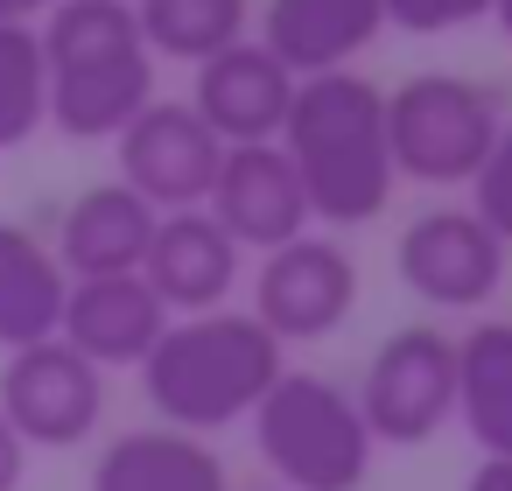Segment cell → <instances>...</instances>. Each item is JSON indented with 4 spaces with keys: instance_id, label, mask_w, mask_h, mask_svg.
<instances>
[{
    "instance_id": "1",
    "label": "cell",
    "mask_w": 512,
    "mask_h": 491,
    "mask_svg": "<svg viewBox=\"0 0 512 491\" xmlns=\"http://www.w3.org/2000/svg\"><path fill=\"white\" fill-rule=\"evenodd\" d=\"M274 141L302 176L309 218L323 225H372L400 183L386 148V92L358 71L295 78V99Z\"/></svg>"
},
{
    "instance_id": "2",
    "label": "cell",
    "mask_w": 512,
    "mask_h": 491,
    "mask_svg": "<svg viewBox=\"0 0 512 491\" xmlns=\"http://www.w3.org/2000/svg\"><path fill=\"white\" fill-rule=\"evenodd\" d=\"M134 372L155 421L211 435L246 421L288 365H281V344L253 323V309H204V316H169V330Z\"/></svg>"
},
{
    "instance_id": "3",
    "label": "cell",
    "mask_w": 512,
    "mask_h": 491,
    "mask_svg": "<svg viewBox=\"0 0 512 491\" xmlns=\"http://www.w3.org/2000/svg\"><path fill=\"white\" fill-rule=\"evenodd\" d=\"M36 43L50 71V127L64 141H113L155 99V57L134 0H50Z\"/></svg>"
},
{
    "instance_id": "4",
    "label": "cell",
    "mask_w": 512,
    "mask_h": 491,
    "mask_svg": "<svg viewBox=\"0 0 512 491\" xmlns=\"http://www.w3.org/2000/svg\"><path fill=\"white\" fill-rule=\"evenodd\" d=\"M253 442L281 491H358L379 449L358 414V393L323 372H281L253 407Z\"/></svg>"
},
{
    "instance_id": "5",
    "label": "cell",
    "mask_w": 512,
    "mask_h": 491,
    "mask_svg": "<svg viewBox=\"0 0 512 491\" xmlns=\"http://www.w3.org/2000/svg\"><path fill=\"white\" fill-rule=\"evenodd\" d=\"M498 99L456 71H421L386 92V148L393 176H414L428 190H456L477 176V162L498 141Z\"/></svg>"
},
{
    "instance_id": "6",
    "label": "cell",
    "mask_w": 512,
    "mask_h": 491,
    "mask_svg": "<svg viewBox=\"0 0 512 491\" xmlns=\"http://www.w3.org/2000/svg\"><path fill=\"white\" fill-rule=\"evenodd\" d=\"M358 414L372 428V442H428L456 421V337L435 323H407L393 330L358 386Z\"/></svg>"
},
{
    "instance_id": "7",
    "label": "cell",
    "mask_w": 512,
    "mask_h": 491,
    "mask_svg": "<svg viewBox=\"0 0 512 491\" xmlns=\"http://www.w3.org/2000/svg\"><path fill=\"white\" fill-rule=\"evenodd\" d=\"M0 421L29 449H78L106 421V372L64 337H36L0 365Z\"/></svg>"
},
{
    "instance_id": "8",
    "label": "cell",
    "mask_w": 512,
    "mask_h": 491,
    "mask_svg": "<svg viewBox=\"0 0 512 491\" xmlns=\"http://www.w3.org/2000/svg\"><path fill=\"white\" fill-rule=\"evenodd\" d=\"M358 302V260L337 239H288L274 253H260L253 274V323L288 351V344H323L330 330H344Z\"/></svg>"
},
{
    "instance_id": "9",
    "label": "cell",
    "mask_w": 512,
    "mask_h": 491,
    "mask_svg": "<svg viewBox=\"0 0 512 491\" xmlns=\"http://www.w3.org/2000/svg\"><path fill=\"white\" fill-rule=\"evenodd\" d=\"M113 155H120V183L141 204H155V211H197L211 197V176L225 162V141L197 120L190 99H148L113 134Z\"/></svg>"
},
{
    "instance_id": "10",
    "label": "cell",
    "mask_w": 512,
    "mask_h": 491,
    "mask_svg": "<svg viewBox=\"0 0 512 491\" xmlns=\"http://www.w3.org/2000/svg\"><path fill=\"white\" fill-rule=\"evenodd\" d=\"M505 253L512 246L470 204H435L400 232L393 274L407 281V295H421L435 309H484L505 288Z\"/></svg>"
},
{
    "instance_id": "11",
    "label": "cell",
    "mask_w": 512,
    "mask_h": 491,
    "mask_svg": "<svg viewBox=\"0 0 512 491\" xmlns=\"http://www.w3.org/2000/svg\"><path fill=\"white\" fill-rule=\"evenodd\" d=\"M204 211L232 232L239 253H246V246H253V253H274V246H288V239L309 232V197H302V176H295V162L281 155V141L225 148Z\"/></svg>"
},
{
    "instance_id": "12",
    "label": "cell",
    "mask_w": 512,
    "mask_h": 491,
    "mask_svg": "<svg viewBox=\"0 0 512 491\" xmlns=\"http://www.w3.org/2000/svg\"><path fill=\"white\" fill-rule=\"evenodd\" d=\"M288 99H295V71H288L260 36H239L232 50L204 57V64H197V85H190L197 120H204L225 148L274 141L281 120H288Z\"/></svg>"
},
{
    "instance_id": "13",
    "label": "cell",
    "mask_w": 512,
    "mask_h": 491,
    "mask_svg": "<svg viewBox=\"0 0 512 491\" xmlns=\"http://www.w3.org/2000/svg\"><path fill=\"white\" fill-rule=\"evenodd\" d=\"M239 246L232 232L197 204V211H162L155 218V239L141 253V281L162 295L169 316H204V309H225L232 288H239Z\"/></svg>"
},
{
    "instance_id": "14",
    "label": "cell",
    "mask_w": 512,
    "mask_h": 491,
    "mask_svg": "<svg viewBox=\"0 0 512 491\" xmlns=\"http://www.w3.org/2000/svg\"><path fill=\"white\" fill-rule=\"evenodd\" d=\"M162 330H169V309H162V295H155L141 274H92V281H71L64 323H57V337H64L78 358H92L99 372L141 365Z\"/></svg>"
},
{
    "instance_id": "15",
    "label": "cell",
    "mask_w": 512,
    "mask_h": 491,
    "mask_svg": "<svg viewBox=\"0 0 512 491\" xmlns=\"http://www.w3.org/2000/svg\"><path fill=\"white\" fill-rule=\"evenodd\" d=\"M386 29L379 0H267L260 8V43L295 71V78H323V71H351Z\"/></svg>"
},
{
    "instance_id": "16",
    "label": "cell",
    "mask_w": 512,
    "mask_h": 491,
    "mask_svg": "<svg viewBox=\"0 0 512 491\" xmlns=\"http://www.w3.org/2000/svg\"><path fill=\"white\" fill-rule=\"evenodd\" d=\"M155 218H162V211L141 204L127 183H92V190H78V197L64 204L50 253H57V267H64L71 281H92V274H141V253H148V239H155Z\"/></svg>"
},
{
    "instance_id": "17",
    "label": "cell",
    "mask_w": 512,
    "mask_h": 491,
    "mask_svg": "<svg viewBox=\"0 0 512 491\" xmlns=\"http://www.w3.org/2000/svg\"><path fill=\"white\" fill-rule=\"evenodd\" d=\"M92 491H225V463L204 435L148 421V428H127L99 449Z\"/></svg>"
},
{
    "instance_id": "18",
    "label": "cell",
    "mask_w": 512,
    "mask_h": 491,
    "mask_svg": "<svg viewBox=\"0 0 512 491\" xmlns=\"http://www.w3.org/2000/svg\"><path fill=\"white\" fill-rule=\"evenodd\" d=\"M64 295H71V274L57 267L50 239H36L15 218H0V351L57 337Z\"/></svg>"
},
{
    "instance_id": "19",
    "label": "cell",
    "mask_w": 512,
    "mask_h": 491,
    "mask_svg": "<svg viewBox=\"0 0 512 491\" xmlns=\"http://www.w3.org/2000/svg\"><path fill=\"white\" fill-rule=\"evenodd\" d=\"M456 421L484 456H512V323L477 316L456 337Z\"/></svg>"
},
{
    "instance_id": "20",
    "label": "cell",
    "mask_w": 512,
    "mask_h": 491,
    "mask_svg": "<svg viewBox=\"0 0 512 491\" xmlns=\"http://www.w3.org/2000/svg\"><path fill=\"white\" fill-rule=\"evenodd\" d=\"M134 22L148 57H176V64H204L218 50H232L253 22V0H134Z\"/></svg>"
},
{
    "instance_id": "21",
    "label": "cell",
    "mask_w": 512,
    "mask_h": 491,
    "mask_svg": "<svg viewBox=\"0 0 512 491\" xmlns=\"http://www.w3.org/2000/svg\"><path fill=\"white\" fill-rule=\"evenodd\" d=\"M50 120V71L36 22H0V155L36 141Z\"/></svg>"
},
{
    "instance_id": "22",
    "label": "cell",
    "mask_w": 512,
    "mask_h": 491,
    "mask_svg": "<svg viewBox=\"0 0 512 491\" xmlns=\"http://www.w3.org/2000/svg\"><path fill=\"white\" fill-rule=\"evenodd\" d=\"M470 211L512 246V120H498V141H491V155L470 176Z\"/></svg>"
},
{
    "instance_id": "23",
    "label": "cell",
    "mask_w": 512,
    "mask_h": 491,
    "mask_svg": "<svg viewBox=\"0 0 512 491\" xmlns=\"http://www.w3.org/2000/svg\"><path fill=\"white\" fill-rule=\"evenodd\" d=\"M386 8V29H407V36H449L463 22H484L491 0H379Z\"/></svg>"
},
{
    "instance_id": "24",
    "label": "cell",
    "mask_w": 512,
    "mask_h": 491,
    "mask_svg": "<svg viewBox=\"0 0 512 491\" xmlns=\"http://www.w3.org/2000/svg\"><path fill=\"white\" fill-rule=\"evenodd\" d=\"M22 477H29V442L0 421V491H22Z\"/></svg>"
},
{
    "instance_id": "25",
    "label": "cell",
    "mask_w": 512,
    "mask_h": 491,
    "mask_svg": "<svg viewBox=\"0 0 512 491\" xmlns=\"http://www.w3.org/2000/svg\"><path fill=\"white\" fill-rule=\"evenodd\" d=\"M463 491H512V456H484Z\"/></svg>"
},
{
    "instance_id": "26",
    "label": "cell",
    "mask_w": 512,
    "mask_h": 491,
    "mask_svg": "<svg viewBox=\"0 0 512 491\" xmlns=\"http://www.w3.org/2000/svg\"><path fill=\"white\" fill-rule=\"evenodd\" d=\"M50 15V0H0V22H36Z\"/></svg>"
},
{
    "instance_id": "27",
    "label": "cell",
    "mask_w": 512,
    "mask_h": 491,
    "mask_svg": "<svg viewBox=\"0 0 512 491\" xmlns=\"http://www.w3.org/2000/svg\"><path fill=\"white\" fill-rule=\"evenodd\" d=\"M491 22L505 29V43H512V0H491Z\"/></svg>"
}]
</instances>
